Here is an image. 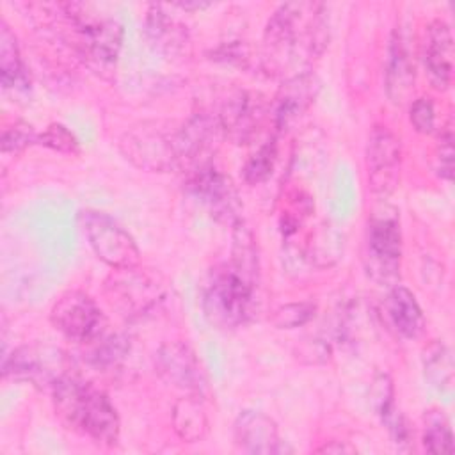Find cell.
<instances>
[{"mask_svg":"<svg viewBox=\"0 0 455 455\" xmlns=\"http://www.w3.org/2000/svg\"><path fill=\"white\" fill-rule=\"evenodd\" d=\"M327 41L329 16L323 4H283L274 11L265 27V62L275 73L293 66H306L323 53Z\"/></svg>","mask_w":455,"mask_h":455,"instance_id":"1","label":"cell"},{"mask_svg":"<svg viewBox=\"0 0 455 455\" xmlns=\"http://www.w3.org/2000/svg\"><path fill=\"white\" fill-rule=\"evenodd\" d=\"M50 391L55 414L69 430L89 437L96 444H117L121 421L110 398L100 387L66 373Z\"/></svg>","mask_w":455,"mask_h":455,"instance_id":"2","label":"cell"},{"mask_svg":"<svg viewBox=\"0 0 455 455\" xmlns=\"http://www.w3.org/2000/svg\"><path fill=\"white\" fill-rule=\"evenodd\" d=\"M57 34L78 57L98 68H108L117 60L123 27L117 20L98 14L85 4H53Z\"/></svg>","mask_w":455,"mask_h":455,"instance_id":"3","label":"cell"},{"mask_svg":"<svg viewBox=\"0 0 455 455\" xmlns=\"http://www.w3.org/2000/svg\"><path fill=\"white\" fill-rule=\"evenodd\" d=\"M256 283L231 263L213 267L203 286V311L219 329H236L247 322Z\"/></svg>","mask_w":455,"mask_h":455,"instance_id":"4","label":"cell"},{"mask_svg":"<svg viewBox=\"0 0 455 455\" xmlns=\"http://www.w3.org/2000/svg\"><path fill=\"white\" fill-rule=\"evenodd\" d=\"M363 263L368 277L382 286H395L402 265V229L398 212L380 206L371 212L363 245Z\"/></svg>","mask_w":455,"mask_h":455,"instance_id":"5","label":"cell"},{"mask_svg":"<svg viewBox=\"0 0 455 455\" xmlns=\"http://www.w3.org/2000/svg\"><path fill=\"white\" fill-rule=\"evenodd\" d=\"M119 149L139 169L151 172L181 169L178 130L162 128L156 123H140L128 130L119 140Z\"/></svg>","mask_w":455,"mask_h":455,"instance_id":"6","label":"cell"},{"mask_svg":"<svg viewBox=\"0 0 455 455\" xmlns=\"http://www.w3.org/2000/svg\"><path fill=\"white\" fill-rule=\"evenodd\" d=\"M84 235L94 254L114 270L139 267L140 252L133 236L103 212L82 210L78 213Z\"/></svg>","mask_w":455,"mask_h":455,"instance_id":"7","label":"cell"},{"mask_svg":"<svg viewBox=\"0 0 455 455\" xmlns=\"http://www.w3.org/2000/svg\"><path fill=\"white\" fill-rule=\"evenodd\" d=\"M50 322L66 339L75 343L98 341L107 327L100 306L80 290H68L53 302Z\"/></svg>","mask_w":455,"mask_h":455,"instance_id":"8","label":"cell"},{"mask_svg":"<svg viewBox=\"0 0 455 455\" xmlns=\"http://www.w3.org/2000/svg\"><path fill=\"white\" fill-rule=\"evenodd\" d=\"M187 190L215 220L231 226L242 220V203L236 187L233 180L213 167V164L192 171L187 180Z\"/></svg>","mask_w":455,"mask_h":455,"instance_id":"9","label":"cell"},{"mask_svg":"<svg viewBox=\"0 0 455 455\" xmlns=\"http://www.w3.org/2000/svg\"><path fill=\"white\" fill-rule=\"evenodd\" d=\"M368 187L373 194L386 197L400 183L402 144L400 139L386 126L375 124L366 144Z\"/></svg>","mask_w":455,"mask_h":455,"instance_id":"10","label":"cell"},{"mask_svg":"<svg viewBox=\"0 0 455 455\" xmlns=\"http://www.w3.org/2000/svg\"><path fill=\"white\" fill-rule=\"evenodd\" d=\"M267 114H270V107L261 94L233 89L226 94L217 121L226 139L235 144H247L258 135Z\"/></svg>","mask_w":455,"mask_h":455,"instance_id":"11","label":"cell"},{"mask_svg":"<svg viewBox=\"0 0 455 455\" xmlns=\"http://www.w3.org/2000/svg\"><path fill=\"white\" fill-rule=\"evenodd\" d=\"M4 377L28 380L36 386L52 387L62 375L69 373L60 350L50 347L25 345L4 359Z\"/></svg>","mask_w":455,"mask_h":455,"instance_id":"12","label":"cell"},{"mask_svg":"<svg viewBox=\"0 0 455 455\" xmlns=\"http://www.w3.org/2000/svg\"><path fill=\"white\" fill-rule=\"evenodd\" d=\"M156 371L160 377L188 395H203L206 375L194 350L183 341H169L156 354Z\"/></svg>","mask_w":455,"mask_h":455,"instance_id":"13","label":"cell"},{"mask_svg":"<svg viewBox=\"0 0 455 455\" xmlns=\"http://www.w3.org/2000/svg\"><path fill=\"white\" fill-rule=\"evenodd\" d=\"M220 137L224 135L217 117L204 112L194 114L181 128H178L181 167H192V171H196L210 165V158L215 153Z\"/></svg>","mask_w":455,"mask_h":455,"instance_id":"14","label":"cell"},{"mask_svg":"<svg viewBox=\"0 0 455 455\" xmlns=\"http://www.w3.org/2000/svg\"><path fill=\"white\" fill-rule=\"evenodd\" d=\"M421 59L430 84L437 91H446L453 76V36L444 20L427 25L421 41Z\"/></svg>","mask_w":455,"mask_h":455,"instance_id":"15","label":"cell"},{"mask_svg":"<svg viewBox=\"0 0 455 455\" xmlns=\"http://www.w3.org/2000/svg\"><path fill=\"white\" fill-rule=\"evenodd\" d=\"M316 92L318 80L307 71H302L284 80L270 105L275 133L286 132L313 105Z\"/></svg>","mask_w":455,"mask_h":455,"instance_id":"16","label":"cell"},{"mask_svg":"<svg viewBox=\"0 0 455 455\" xmlns=\"http://www.w3.org/2000/svg\"><path fill=\"white\" fill-rule=\"evenodd\" d=\"M235 444L247 453H284L291 451L281 439L275 421L259 411H243L233 427Z\"/></svg>","mask_w":455,"mask_h":455,"instance_id":"17","label":"cell"},{"mask_svg":"<svg viewBox=\"0 0 455 455\" xmlns=\"http://www.w3.org/2000/svg\"><path fill=\"white\" fill-rule=\"evenodd\" d=\"M386 92L395 105H405L411 101L416 80L414 62L409 46L402 32L395 30L389 39L387 59H386Z\"/></svg>","mask_w":455,"mask_h":455,"instance_id":"18","label":"cell"},{"mask_svg":"<svg viewBox=\"0 0 455 455\" xmlns=\"http://www.w3.org/2000/svg\"><path fill=\"white\" fill-rule=\"evenodd\" d=\"M384 318L389 327L407 339H418L425 332L423 311L411 290L402 284L391 286L384 299Z\"/></svg>","mask_w":455,"mask_h":455,"instance_id":"19","label":"cell"},{"mask_svg":"<svg viewBox=\"0 0 455 455\" xmlns=\"http://www.w3.org/2000/svg\"><path fill=\"white\" fill-rule=\"evenodd\" d=\"M137 270L139 267L126 270L128 279L116 277L114 284L108 286L112 288V297L123 304L124 311H128L126 315L140 316L158 302V299L162 297V290Z\"/></svg>","mask_w":455,"mask_h":455,"instance_id":"20","label":"cell"},{"mask_svg":"<svg viewBox=\"0 0 455 455\" xmlns=\"http://www.w3.org/2000/svg\"><path fill=\"white\" fill-rule=\"evenodd\" d=\"M172 425L176 434L187 441H201L208 432V418L199 395H188L180 398L172 409Z\"/></svg>","mask_w":455,"mask_h":455,"instance_id":"21","label":"cell"},{"mask_svg":"<svg viewBox=\"0 0 455 455\" xmlns=\"http://www.w3.org/2000/svg\"><path fill=\"white\" fill-rule=\"evenodd\" d=\"M146 32L158 48L176 50L181 43H185V28L183 25L165 11V5L155 4L149 5L146 16Z\"/></svg>","mask_w":455,"mask_h":455,"instance_id":"22","label":"cell"},{"mask_svg":"<svg viewBox=\"0 0 455 455\" xmlns=\"http://www.w3.org/2000/svg\"><path fill=\"white\" fill-rule=\"evenodd\" d=\"M0 82L5 89L27 85V73L18 41L5 21L0 25Z\"/></svg>","mask_w":455,"mask_h":455,"instance_id":"23","label":"cell"},{"mask_svg":"<svg viewBox=\"0 0 455 455\" xmlns=\"http://www.w3.org/2000/svg\"><path fill=\"white\" fill-rule=\"evenodd\" d=\"M423 370L425 379L439 391H450L453 386V355L451 350L441 343L434 341L423 352Z\"/></svg>","mask_w":455,"mask_h":455,"instance_id":"24","label":"cell"},{"mask_svg":"<svg viewBox=\"0 0 455 455\" xmlns=\"http://www.w3.org/2000/svg\"><path fill=\"white\" fill-rule=\"evenodd\" d=\"M423 446L430 453H451L453 434L450 419L441 409H430L423 416Z\"/></svg>","mask_w":455,"mask_h":455,"instance_id":"25","label":"cell"},{"mask_svg":"<svg viewBox=\"0 0 455 455\" xmlns=\"http://www.w3.org/2000/svg\"><path fill=\"white\" fill-rule=\"evenodd\" d=\"M275 160H277V139L274 133L247 158L243 165V180L249 185H258L267 181L274 171Z\"/></svg>","mask_w":455,"mask_h":455,"instance_id":"26","label":"cell"},{"mask_svg":"<svg viewBox=\"0 0 455 455\" xmlns=\"http://www.w3.org/2000/svg\"><path fill=\"white\" fill-rule=\"evenodd\" d=\"M343 243L339 235L331 226H322L318 231L313 233L307 243V256L318 267L332 265L341 254Z\"/></svg>","mask_w":455,"mask_h":455,"instance_id":"27","label":"cell"},{"mask_svg":"<svg viewBox=\"0 0 455 455\" xmlns=\"http://www.w3.org/2000/svg\"><path fill=\"white\" fill-rule=\"evenodd\" d=\"M370 396H371V403L377 416L386 425L395 416V387L387 373L375 375L371 382Z\"/></svg>","mask_w":455,"mask_h":455,"instance_id":"28","label":"cell"},{"mask_svg":"<svg viewBox=\"0 0 455 455\" xmlns=\"http://www.w3.org/2000/svg\"><path fill=\"white\" fill-rule=\"evenodd\" d=\"M36 144L50 148L59 153H66V155H76L80 151V144L76 137L60 123H52L46 126L44 132L37 133Z\"/></svg>","mask_w":455,"mask_h":455,"instance_id":"29","label":"cell"},{"mask_svg":"<svg viewBox=\"0 0 455 455\" xmlns=\"http://www.w3.org/2000/svg\"><path fill=\"white\" fill-rule=\"evenodd\" d=\"M316 306L311 302H291L275 309L272 322L279 329H295L307 323L315 316Z\"/></svg>","mask_w":455,"mask_h":455,"instance_id":"30","label":"cell"},{"mask_svg":"<svg viewBox=\"0 0 455 455\" xmlns=\"http://www.w3.org/2000/svg\"><path fill=\"white\" fill-rule=\"evenodd\" d=\"M37 142V133L32 124L25 121H14L11 126H5L2 132V151L18 153Z\"/></svg>","mask_w":455,"mask_h":455,"instance_id":"31","label":"cell"},{"mask_svg":"<svg viewBox=\"0 0 455 455\" xmlns=\"http://www.w3.org/2000/svg\"><path fill=\"white\" fill-rule=\"evenodd\" d=\"M103 343H100L94 352H92V364L98 366V368H112V366H117L126 352H128V343L123 336H110V338H105L101 339Z\"/></svg>","mask_w":455,"mask_h":455,"instance_id":"32","label":"cell"},{"mask_svg":"<svg viewBox=\"0 0 455 455\" xmlns=\"http://www.w3.org/2000/svg\"><path fill=\"white\" fill-rule=\"evenodd\" d=\"M409 121L418 133H423V135L434 133V130H435L434 101L427 96H421V98L411 101Z\"/></svg>","mask_w":455,"mask_h":455,"instance_id":"33","label":"cell"},{"mask_svg":"<svg viewBox=\"0 0 455 455\" xmlns=\"http://www.w3.org/2000/svg\"><path fill=\"white\" fill-rule=\"evenodd\" d=\"M435 160H437V174L443 180H451L453 178V128L450 123L441 130L437 137Z\"/></svg>","mask_w":455,"mask_h":455,"instance_id":"34","label":"cell"},{"mask_svg":"<svg viewBox=\"0 0 455 455\" xmlns=\"http://www.w3.org/2000/svg\"><path fill=\"white\" fill-rule=\"evenodd\" d=\"M318 453H341V451H354V448L347 446V444H338V441H332L331 444H325L322 448L316 450Z\"/></svg>","mask_w":455,"mask_h":455,"instance_id":"35","label":"cell"},{"mask_svg":"<svg viewBox=\"0 0 455 455\" xmlns=\"http://www.w3.org/2000/svg\"><path fill=\"white\" fill-rule=\"evenodd\" d=\"M210 4H204V2H183V4H174V7H180L183 11H196V9H204L208 7Z\"/></svg>","mask_w":455,"mask_h":455,"instance_id":"36","label":"cell"}]
</instances>
